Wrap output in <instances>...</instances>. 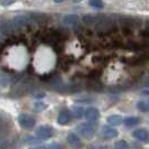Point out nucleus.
Instances as JSON below:
<instances>
[{"label":"nucleus","mask_w":149,"mask_h":149,"mask_svg":"<svg viewBox=\"0 0 149 149\" xmlns=\"http://www.w3.org/2000/svg\"><path fill=\"white\" fill-rule=\"evenodd\" d=\"M100 149H110L109 146H102V147H100Z\"/></svg>","instance_id":"21"},{"label":"nucleus","mask_w":149,"mask_h":149,"mask_svg":"<svg viewBox=\"0 0 149 149\" xmlns=\"http://www.w3.org/2000/svg\"><path fill=\"white\" fill-rule=\"evenodd\" d=\"M132 136L142 142H149V131L147 129H137L132 132Z\"/></svg>","instance_id":"5"},{"label":"nucleus","mask_w":149,"mask_h":149,"mask_svg":"<svg viewBox=\"0 0 149 149\" xmlns=\"http://www.w3.org/2000/svg\"><path fill=\"white\" fill-rule=\"evenodd\" d=\"M30 149H44L43 147H37V148H30Z\"/></svg>","instance_id":"24"},{"label":"nucleus","mask_w":149,"mask_h":149,"mask_svg":"<svg viewBox=\"0 0 149 149\" xmlns=\"http://www.w3.org/2000/svg\"><path fill=\"white\" fill-rule=\"evenodd\" d=\"M82 20L86 25H97L99 20V15H84Z\"/></svg>","instance_id":"11"},{"label":"nucleus","mask_w":149,"mask_h":149,"mask_svg":"<svg viewBox=\"0 0 149 149\" xmlns=\"http://www.w3.org/2000/svg\"><path fill=\"white\" fill-rule=\"evenodd\" d=\"M90 6L97 9H102L103 8V2L102 0H90Z\"/></svg>","instance_id":"17"},{"label":"nucleus","mask_w":149,"mask_h":149,"mask_svg":"<svg viewBox=\"0 0 149 149\" xmlns=\"http://www.w3.org/2000/svg\"><path fill=\"white\" fill-rule=\"evenodd\" d=\"M114 149H130L129 145L125 140H120V141L114 143Z\"/></svg>","instance_id":"16"},{"label":"nucleus","mask_w":149,"mask_h":149,"mask_svg":"<svg viewBox=\"0 0 149 149\" xmlns=\"http://www.w3.org/2000/svg\"><path fill=\"white\" fill-rule=\"evenodd\" d=\"M54 1H55V2H56V3H61V2H63V1H64V0H54Z\"/></svg>","instance_id":"22"},{"label":"nucleus","mask_w":149,"mask_h":149,"mask_svg":"<svg viewBox=\"0 0 149 149\" xmlns=\"http://www.w3.org/2000/svg\"><path fill=\"white\" fill-rule=\"evenodd\" d=\"M63 24L65 26H68V27H73V28H76L80 26V18L77 15H66L63 17L62 19Z\"/></svg>","instance_id":"4"},{"label":"nucleus","mask_w":149,"mask_h":149,"mask_svg":"<svg viewBox=\"0 0 149 149\" xmlns=\"http://www.w3.org/2000/svg\"><path fill=\"white\" fill-rule=\"evenodd\" d=\"M54 134V129L51 126L43 125L36 129V136L40 139H49Z\"/></svg>","instance_id":"3"},{"label":"nucleus","mask_w":149,"mask_h":149,"mask_svg":"<svg viewBox=\"0 0 149 149\" xmlns=\"http://www.w3.org/2000/svg\"><path fill=\"white\" fill-rule=\"evenodd\" d=\"M30 19L34 22H36V24L44 25L48 20V17L45 14H33V15H30Z\"/></svg>","instance_id":"10"},{"label":"nucleus","mask_w":149,"mask_h":149,"mask_svg":"<svg viewBox=\"0 0 149 149\" xmlns=\"http://www.w3.org/2000/svg\"><path fill=\"white\" fill-rule=\"evenodd\" d=\"M137 108H138L139 111H141V112L149 111V104L147 102H145V101H139V102L137 103Z\"/></svg>","instance_id":"14"},{"label":"nucleus","mask_w":149,"mask_h":149,"mask_svg":"<svg viewBox=\"0 0 149 149\" xmlns=\"http://www.w3.org/2000/svg\"><path fill=\"white\" fill-rule=\"evenodd\" d=\"M85 118L88 121H97L100 117V112L97 108H93V107H90L89 109H86V111L84 113Z\"/></svg>","instance_id":"8"},{"label":"nucleus","mask_w":149,"mask_h":149,"mask_svg":"<svg viewBox=\"0 0 149 149\" xmlns=\"http://www.w3.org/2000/svg\"><path fill=\"white\" fill-rule=\"evenodd\" d=\"M102 136L105 139H113L118 136V131H117V129L112 128L111 126H104L102 128Z\"/></svg>","instance_id":"9"},{"label":"nucleus","mask_w":149,"mask_h":149,"mask_svg":"<svg viewBox=\"0 0 149 149\" xmlns=\"http://www.w3.org/2000/svg\"><path fill=\"white\" fill-rule=\"evenodd\" d=\"M72 111H73L74 116L76 117V118H77V119L82 118L83 116H84V109H83L82 107H74Z\"/></svg>","instance_id":"15"},{"label":"nucleus","mask_w":149,"mask_h":149,"mask_svg":"<svg viewBox=\"0 0 149 149\" xmlns=\"http://www.w3.org/2000/svg\"><path fill=\"white\" fill-rule=\"evenodd\" d=\"M89 149H93V148H89Z\"/></svg>","instance_id":"26"},{"label":"nucleus","mask_w":149,"mask_h":149,"mask_svg":"<svg viewBox=\"0 0 149 149\" xmlns=\"http://www.w3.org/2000/svg\"><path fill=\"white\" fill-rule=\"evenodd\" d=\"M76 130H77V132L81 134L83 138H85V139H91V138L94 136V134H95L94 128L92 127L91 125H89V123L79 125V126L76 127Z\"/></svg>","instance_id":"1"},{"label":"nucleus","mask_w":149,"mask_h":149,"mask_svg":"<svg viewBox=\"0 0 149 149\" xmlns=\"http://www.w3.org/2000/svg\"><path fill=\"white\" fill-rule=\"evenodd\" d=\"M67 141L70 143V146L73 149H79L82 147V142L80 140V138L77 137V134L74 132H71L67 136Z\"/></svg>","instance_id":"7"},{"label":"nucleus","mask_w":149,"mask_h":149,"mask_svg":"<svg viewBox=\"0 0 149 149\" xmlns=\"http://www.w3.org/2000/svg\"><path fill=\"white\" fill-rule=\"evenodd\" d=\"M145 30H147V31H149V20L147 22H146V27H145Z\"/></svg>","instance_id":"20"},{"label":"nucleus","mask_w":149,"mask_h":149,"mask_svg":"<svg viewBox=\"0 0 149 149\" xmlns=\"http://www.w3.org/2000/svg\"><path fill=\"white\" fill-rule=\"evenodd\" d=\"M139 122H140V119L137 118V117H128V118H126V119L123 120V123H125V126H127V127L137 126Z\"/></svg>","instance_id":"13"},{"label":"nucleus","mask_w":149,"mask_h":149,"mask_svg":"<svg viewBox=\"0 0 149 149\" xmlns=\"http://www.w3.org/2000/svg\"><path fill=\"white\" fill-rule=\"evenodd\" d=\"M18 122L20 125V127L24 128V129H33L34 126H35V119L30 116V114H27V113H22L19 114L18 117Z\"/></svg>","instance_id":"2"},{"label":"nucleus","mask_w":149,"mask_h":149,"mask_svg":"<svg viewBox=\"0 0 149 149\" xmlns=\"http://www.w3.org/2000/svg\"><path fill=\"white\" fill-rule=\"evenodd\" d=\"M74 2H80V1H82V0H73Z\"/></svg>","instance_id":"25"},{"label":"nucleus","mask_w":149,"mask_h":149,"mask_svg":"<svg viewBox=\"0 0 149 149\" xmlns=\"http://www.w3.org/2000/svg\"><path fill=\"white\" fill-rule=\"evenodd\" d=\"M9 83V76L6 74H0V85L6 86Z\"/></svg>","instance_id":"18"},{"label":"nucleus","mask_w":149,"mask_h":149,"mask_svg":"<svg viewBox=\"0 0 149 149\" xmlns=\"http://www.w3.org/2000/svg\"><path fill=\"white\" fill-rule=\"evenodd\" d=\"M142 93H143V94H149V90H145Z\"/></svg>","instance_id":"23"},{"label":"nucleus","mask_w":149,"mask_h":149,"mask_svg":"<svg viewBox=\"0 0 149 149\" xmlns=\"http://www.w3.org/2000/svg\"><path fill=\"white\" fill-rule=\"evenodd\" d=\"M108 123L110 125V126H119V125H121L122 122H123V120H122V118H121V116H110L109 118H108Z\"/></svg>","instance_id":"12"},{"label":"nucleus","mask_w":149,"mask_h":149,"mask_svg":"<svg viewBox=\"0 0 149 149\" xmlns=\"http://www.w3.org/2000/svg\"><path fill=\"white\" fill-rule=\"evenodd\" d=\"M71 118H72L71 112L68 111V110H66V109H64V110H62L58 113L57 122H58V125H61V126H66L67 123L71 121Z\"/></svg>","instance_id":"6"},{"label":"nucleus","mask_w":149,"mask_h":149,"mask_svg":"<svg viewBox=\"0 0 149 149\" xmlns=\"http://www.w3.org/2000/svg\"><path fill=\"white\" fill-rule=\"evenodd\" d=\"M47 149H63V148H62V146H61L60 143L53 142V143H51V145L47 147Z\"/></svg>","instance_id":"19"}]
</instances>
